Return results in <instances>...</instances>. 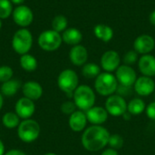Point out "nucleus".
<instances>
[{
    "mask_svg": "<svg viewBox=\"0 0 155 155\" xmlns=\"http://www.w3.org/2000/svg\"><path fill=\"white\" fill-rule=\"evenodd\" d=\"M138 54H139L135 50H130L127 53H125L124 57H123L124 64H127V65L132 66L135 63H138V60H139Z\"/></svg>",
    "mask_w": 155,
    "mask_h": 155,
    "instance_id": "30",
    "label": "nucleus"
},
{
    "mask_svg": "<svg viewBox=\"0 0 155 155\" xmlns=\"http://www.w3.org/2000/svg\"><path fill=\"white\" fill-rule=\"evenodd\" d=\"M5 153V144L0 140V155H4Z\"/></svg>",
    "mask_w": 155,
    "mask_h": 155,
    "instance_id": "39",
    "label": "nucleus"
},
{
    "mask_svg": "<svg viewBox=\"0 0 155 155\" xmlns=\"http://www.w3.org/2000/svg\"><path fill=\"white\" fill-rule=\"evenodd\" d=\"M110 132L103 125H91L83 132L81 143L83 147L91 153L104 150L110 138Z\"/></svg>",
    "mask_w": 155,
    "mask_h": 155,
    "instance_id": "1",
    "label": "nucleus"
},
{
    "mask_svg": "<svg viewBox=\"0 0 155 155\" xmlns=\"http://www.w3.org/2000/svg\"><path fill=\"white\" fill-rule=\"evenodd\" d=\"M149 21H150V23H151L153 25H154L155 26V10H153V11L150 14V15H149Z\"/></svg>",
    "mask_w": 155,
    "mask_h": 155,
    "instance_id": "37",
    "label": "nucleus"
},
{
    "mask_svg": "<svg viewBox=\"0 0 155 155\" xmlns=\"http://www.w3.org/2000/svg\"><path fill=\"white\" fill-rule=\"evenodd\" d=\"M94 34L98 39L104 43L111 41L114 37V30L112 29V27L104 24L96 25L94 28Z\"/></svg>",
    "mask_w": 155,
    "mask_h": 155,
    "instance_id": "22",
    "label": "nucleus"
},
{
    "mask_svg": "<svg viewBox=\"0 0 155 155\" xmlns=\"http://www.w3.org/2000/svg\"><path fill=\"white\" fill-rule=\"evenodd\" d=\"M138 68L141 74L144 76H155V57L148 54L142 55L138 60Z\"/></svg>",
    "mask_w": 155,
    "mask_h": 155,
    "instance_id": "19",
    "label": "nucleus"
},
{
    "mask_svg": "<svg viewBox=\"0 0 155 155\" xmlns=\"http://www.w3.org/2000/svg\"><path fill=\"white\" fill-rule=\"evenodd\" d=\"M63 42H64L67 45H80V43L83 40V35L80 30L74 27H70L65 29L63 32L62 35Z\"/></svg>",
    "mask_w": 155,
    "mask_h": 155,
    "instance_id": "20",
    "label": "nucleus"
},
{
    "mask_svg": "<svg viewBox=\"0 0 155 155\" xmlns=\"http://www.w3.org/2000/svg\"><path fill=\"white\" fill-rule=\"evenodd\" d=\"M44 155H58L56 154V153H45V154Z\"/></svg>",
    "mask_w": 155,
    "mask_h": 155,
    "instance_id": "42",
    "label": "nucleus"
},
{
    "mask_svg": "<svg viewBox=\"0 0 155 155\" xmlns=\"http://www.w3.org/2000/svg\"><path fill=\"white\" fill-rule=\"evenodd\" d=\"M13 11V4L10 0H0V19L9 17Z\"/></svg>",
    "mask_w": 155,
    "mask_h": 155,
    "instance_id": "28",
    "label": "nucleus"
},
{
    "mask_svg": "<svg viewBox=\"0 0 155 155\" xmlns=\"http://www.w3.org/2000/svg\"><path fill=\"white\" fill-rule=\"evenodd\" d=\"M1 26H2V23H1V19H0V29H1Z\"/></svg>",
    "mask_w": 155,
    "mask_h": 155,
    "instance_id": "43",
    "label": "nucleus"
},
{
    "mask_svg": "<svg viewBox=\"0 0 155 155\" xmlns=\"http://www.w3.org/2000/svg\"><path fill=\"white\" fill-rule=\"evenodd\" d=\"M155 47V40L149 35H141L134 42V49L140 54H148Z\"/></svg>",
    "mask_w": 155,
    "mask_h": 155,
    "instance_id": "15",
    "label": "nucleus"
},
{
    "mask_svg": "<svg viewBox=\"0 0 155 155\" xmlns=\"http://www.w3.org/2000/svg\"><path fill=\"white\" fill-rule=\"evenodd\" d=\"M119 83L114 74L108 72L101 73L94 79V91L101 96L108 97L117 91Z\"/></svg>",
    "mask_w": 155,
    "mask_h": 155,
    "instance_id": "3",
    "label": "nucleus"
},
{
    "mask_svg": "<svg viewBox=\"0 0 155 155\" xmlns=\"http://www.w3.org/2000/svg\"><path fill=\"white\" fill-rule=\"evenodd\" d=\"M134 91L142 97L149 96L155 91V82L152 77L142 75L134 84Z\"/></svg>",
    "mask_w": 155,
    "mask_h": 155,
    "instance_id": "12",
    "label": "nucleus"
},
{
    "mask_svg": "<svg viewBox=\"0 0 155 155\" xmlns=\"http://www.w3.org/2000/svg\"><path fill=\"white\" fill-rule=\"evenodd\" d=\"M11 2H12V4H15V5H22L24 2H25V0H10Z\"/></svg>",
    "mask_w": 155,
    "mask_h": 155,
    "instance_id": "40",
    "label": "nucleus"
},
{
    "mask_svg": "<svg viewBox=\"0 0 155 155\" xmlns=\"http://www.w3.org/2000/svg\"><path fill=\"white\" fill-rule=\"evenodd\" d=\"M22 93L24 97H26L35 102L42 97L44 90L39 83L35 81H27L22 84Z\"/></svg>",
    "mask_w": 155,
    "mask_h": 155,
    "instance_id": "17",
    "label": "nucleus"
},
{
    "mask_svg": "<svg viewBox=\"0 0 155 155\" xmlns=\"http://www.w3.org/2000/svg\"><path fill=\"white\" fill-rule=\"evenodd\" d=\"M101 155H119V153L117 150H114L113 148H106L103 151Z\"/></svg>",
    "mask_w": 155,
    "mask_h": 155,
    "instance_id": "35",
    "label": "nucleus"
},
{
    "mask_svg": "<svg viewBox=\"0 0 155 155\" xmlns=\"http://www.w3.org/2000/svg\"><path fill=\"white\" fill-rule=\"evenodd\" d=\"M15 112L23 120L30 119L35 112V102L26 97H21L15 103Z\"/></svg>",
    "mask_w": 155,
    "mask_h": 155,
    "instance_id": "13",
    "label": "nucleus"
},
{
    "mask_svg": "<svg viewBox=\"0 0 155 155\" xmlns=\"http://www.w3.org/2000/svg\"><path fill=\"white\" fill-rule=\"evenodd\" d=\"M14 74L13 69L8 65H2L0 66V83H5L12 79Z\"/></svg>",
    "mask_w": 155,
    "mask_h": 155,
    "instance_id": "31",
    "label": "nucleus"
},
{
    "mask_svg": "<svg viewBox=\"0 0 155 155\" xmlns=\"http://www.w3.org/2000/svg\"><path fill=\"white\" fill-rule=\"evenodd\" d=\"M19 62L21 67L26 72H33L37 68V60L32 54H25L21 55Z\"/></svg>",
    "mask_w": 155,
    "mask_h": 155,
    "instance_id": "25",
    "label": "nucleus"
},
{
    "mask_svg": "<svg viewBox=\"0 0 155 155\" xmlns=\"http://www.w3.org/2000/svg\"><path fill=\"white\" fill-rule=\"evenodd\" d=\"M77 110V107L74 101H65L61 105V112L66 115H71Z\"/></svg>",
    "mask_w": 155,
    "mask_h": 155,
    "instance_id": "32",
    "label": "nucleus"
},
{
    "mask_svg": "<svg viewBox=\"0 0 155 155\" xmlns=\"http://www.w3.org/2000/svg\"><path fill=\"white\" fill-rule=\"evenodd\" d=\"M69 58L71 63L75 66H83L86 64L88 59V51L82 45H74L69 52Z\"/></svg>",
    "mask_w": 155,
    "mask_h": 155,
    "instance_id": "18",
    "label": "nucleus"
},
{
    "mask_svg": "<svg viewBox=\"0 0 155 155\" xmlns=\"http://www.w3.org/2000/svg\"><path fill=\"white\" fill-rule=\"evenodd\" d=\"M145 102L140 97H134L130 100L127 104V112H129L132 115H140L145 112L146 109Z\"/></svg>",
    "mask_w": 155,
    "mask_h": 155,
    "instance_id": "23",
    "label": "nucleus"
},
{
    "mask_svg": "<svg viewBox=\"0 0 155 155\" xmlns=\"http://www.w3.org/2000/svg\"><path fill=\"white\" fill-rule=\"evenodd\" d=\"M114 75L119 84L129 87H134V84L138 78L135 70L132 66L127 64L120 65L115 71Z\"/></svg>",
    "mask_w": 155,
    "mask_h": 155,
    "instance_id": "9",
    "label": "nucleus"
},
{
    "mask_svg": "<svg viewBox=\"0 0 155 155\" xmlns=\"http://www.w3.org/2000/svg\"><path fill=\"white\" fill-rule=\"evenodd\" d=\"M3 104H4V97H3L2 94L0 93V111L3 107Z\"/></svg>",
    "mask_w": 155,
    "mask_h": 155,
    "instance_id": "41",
    "label": "nucleus"
},
{
    "mask_svg": "<svg viewBox=\"0 0 155 155\" xmlns=\"http://www.w3.org/2000/svg\"><path fill=\"white\" fill-rule=\"evenodd\" d=\"M22 88L21 82L17 79H10L2 84L0 88V93L3 96L11 97L17 94L19 89Z\"/></svg>",
    "mask_w": 155,
    "mask_h": 155,
    "instance_id": "21",
    "label": "nucleus"
},
{
    "mask_svg": "<svg viewBox=\"0 0 155 155\" xmlns=\"http://www.w3.org/2000/svg\"><path fill=\"white\" fill-rule=\"evenodd\" d=\"M32 45L33 35L28 29L21 28L15 33L12 39V47L16 54L20 55L28 54Z\"/></svg>",
    "mask_w": 155,
    "mask_h": 155,
    "instance_id": "6",
    "label": "nucleus"
},
{
    "mask_svg": "<svg viewBox=\"0 0 155 155\" xmlns=\"http://www.w3.org/2000/svg\"><path fill=\"white\" fill-rule=\"evenodd\" d=\"M101 74V67L94 63H86L83 65L82 74L87 79H95Z\"/></svg>",
    "mask_w": 155,
    "mask_h": 155,
    "instance_id": "26",
    "label": "nucleus"
},
{
    "mask_svg": "<svg viewBox=\"0 0 155 155\" xmlns=\"http://www.w3.org/2000/svg\"><path fill=\"white\" fill-rule=\"evenodd\" d=\"M73 101L78 110L86 112L95 105L96 94L95 91L86 84L79 85L73 94Z\"/></svg>",
    "mask_w": 155,
    "mask_h": 155,
    "instance_id": "2",
    "label": "nucleus"
},
{
    "mask_svg": "<svg viewBox=\"0 0 155 155\" xmlns=\"http://www.w3.org/2000/svg\"><path fill=\"white\" fill-rule=\"evenodd\" d=\"M57 85L62 92L73 97L74 92L79 86L78 74L72 69L63 70L57 77Z\"/></svg>",
    "mask_w": 155,
    "mask_h": 155,
    "instance_id": "5",
    "label": "nucleus"
},
{
    "mask_svg": "<svg viewBox=\"0 0 155 155\" xmlns=\"http://www.w3.org/2000/svg\"><path fill=\"white\" fill-rule=\"evenodd\" d=\"M20 119L15 112H7L2 117V124L7 129H15L20 124Z\"/></svg>",
    "mask_w": 155,
    "mask_h": 155,
    "instance_id": "24",
    "label": "nucleus"
},
{
    "mask_svg": "<svg viewBox=\"0 0 155 155\" xmlns=\"http://www.w3.org/2000/svg\"><path fill=\"white\" fill-rule=\"evenodd\" d=\"M87 121L92 125H103L109 117V114L103 106H93L85 112Z\"/></svg>",
    "mask_w": 155,
    "mask_h": 155,
    "instance_id": "14",
    "label": "nucleus"
},
{
    "mask_svg": "<svg viewBox=\"0 0 155 155\" xmlns=\"http://www.w3.org/2000/svg\"><path fill=\"white\" fill-rule=\"evenodd\" d=\"M132 116H133V115H132L129 112H126V113H124V115H123L122 117L124 118V120H125V121H129V120H131Z\"/></svg>",
    "mask_w": 155,
    "mask_h": 155,
    "instance_id": "38",
    "label": "nucleus"
},
{
    "mask_svg": "<svg viewBox=\"0 0 155 155\" xmlns=\"http://www.w3.org/2000/svg\"><path fill=\"white\" fill-rule=\"evenodd\" d=\"M134 92V87H129V86H124V85H118L117 91L115 94L123 96V97H126V96H130Z\"/></svg>",
    "mask_w": 155,
    "mask_h": 155,
    "instance_id": "33",
    "label": "nucleus"
},
{
    "mask_svg": "<svg viewBox=\"0 0 155 155\" xmlns=\"http://www.w3.org/2000/svg\"><path fill=\"white\" fill-rule=\"evenodd\" d=\"M145 114L147 117L153 121H155V101L150 103L145 109Z\"/></svg>",
    "mask_w": 155,
    "mask_h": 155,
    "instance_id": "34",
    "label": "nucleus"
},
{
    "mask_svg": "<svg viewBox=\"0 0 155 155\" xmlns=\"http://www.w3.org/2000/svg\"><path fill=\"white\" fill-rule=\"evenodd\" d=\"M87 123L88 121L85 112H83L81 110H76L74 114H72L69 116L68 119L69 127L74 133L84 132L86 128Z\"/></svg>",
    "mask_w": 155,
    "mask_h": 155,
    "instance_id": "16",
    "label": "nucleus"
},
{
    "mask_svg": "<svg viewBox=\"0 0 155 155\" xmlns=\"http://www.w3.org/2000/svg\"><path fill=\"white\" fill-rule=\"evenodd\" d=\"M101 67L108 73H113L121 65V57L114 50H109L103 54L100 60Z\"/></svg>",
    "mask_w": 155,
    "mask_h": 155,
    "instance_id": "11",
    "label": "nucleus"
},
{
    "mask_svg": "<svg viewBox=\"0 0 155 155\" xmlns=\"http://www.w3.org/2000/svg\"><path fill=\"white\" fill-rule=\"evenodd\" d=\"M63 39L60 33L54 30H46L40 34L38 37V45L41 49L46 52H54L62 45Z\"/></svg>",
    "mask_w": 155,
    "mask_h": 155,
    "instance_id": "7",
    "label": "nucleus"
},
{
    "mask_svg": "<svg viewBox=\"0 0 155 155\" xmlns=\"http://www.w3.org/2000/svg\"><path fill=\"white\" fill-rule=\"evenodd\" d=\"M12 15L14 22L21 27H26L30 25L34 20V14L32 10L24 5L16 6L14 9Z\"/></svg>",
    "mask_w": 155,
    "mask_h": 155,
    "instance_id": "10",
    "label": "nucleus"
},
{
    "mask_svg": "<svg viewBox=\"0 0 155 155\" xmlns=\"http://www.w3.org/2000/svg\"><path fill=\"white\" fill-rule=\"evenodd\" d=\"M40 132L41 128L39 124L31 118L22 120L17 127V136L25 143H31L37 140L40 135Z\"/></svg>",
    "mask_w": 155,
    "mask_h": 155,
    "instance_id": "4",
    "label": "nucleus"
},
{
    "mask_svg": "<svg viewBox=\"0 0 155 155\" xmlns=\"http://www.w3.org/2000/svg\"><path fill=\"white\" fill-rule=\"evenodd\" d=\"M124 139L123 138L122 135L118 134H114L110 135L109 142H108V146L110 148L118 151L124 147Z\"/></svg>",
    "mask_w": 155,
    "mask_h": 155,
    "instance_id": "29",
    "label": "nucleus"
},
{
    "mask_svg": "<svg viewBox=\"0 0 155 155\" xmlns=\"http://www.w3.org/2000/svg\"><path fill=\"white\" fill-rule=\"evenodd\" d=\"M67 25H68L67 18L62 15H58L54 16V18L52 21L53 30H54L58 33L64 32L65 29H67Z\"/></svg>",
    "mask_w": 155,
    "mask_h": 155,
    "instance_id": "27",
    "label": "nucleus"
},
{
    "mask_svg": "<svg viewBox=\"0 0 155 155\" xmlns=\"http://www.w3.org/2000/svg\"><path fill=\"white\" fill-rule=\"evenodd\" d=\"M4 155H26L25 153H24L23 151L17 150V149H14V150H9L8 152H6Z\"/></svg>",
    "mask_w": 155,
    "mask_h": 155,
    "instance_id": "36",
    "label": "nucleus"
},
{
    "mask_svg": "<svg viewBox=\"0 0 155 155\" xmlns=\"http://www.w3.org/2000/svg\"><path fill=\"white\" fill-rule=\"evenodd\" d=\"M127 102L124 97L114 94L107 97L104 104V108L108 112L109 115L114 117L123 116L127 112Z\"/></svg>",
    "mask_w": 155,
    "mask_h": 155,
    "instance_id": "8",
    "label": "nucleus"
}]
</instances>
